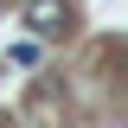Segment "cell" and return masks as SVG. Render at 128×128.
I'll return each mask as SVG.
<instances>
[{
	"label": "cell",
	"mask_w": 128,
	"mask_h": 128,
	"mask_svg": "<svg viewBox=\"0 0 128 128\" xmlns=\"http://www.w3.org/2000/svg\"><path fill=\"white\" fill-rule=\"evenodd\" d=\"M26 26L45 32V38H64L70 32V0H26Z\"/></svg>",
	"instance_id": "6da1fadb"
},
{
	"label": "cell",
	"mask_w": 128,
	"mask_h": 128,
	"mask_svg": "<svg viewBox=\"0 0 128 128\" xmlns=\"http://www.w3.org/2000/svg\"><path fill=\"white\" fill-rule=\"evenodd\" d=\"M0 128H6V115H0Z\"/></svg>",
	"instance_id": "7a4b0ae2"
}]
</instances>
